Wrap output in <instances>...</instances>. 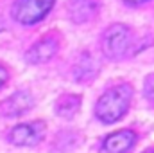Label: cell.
I'll list each match as a JSON object with an SVG mask.
<instances>
[{
	"mask_svg": "<svg viewBox=\"0 0 154 153\" xmlns=\"http://www.w3.org/2000/svg\"><path fill=\"white\" fill-rule=\"evenodd\" d=\"M131 101V86L118 85L115 88L108 90L97 103V117L104 122H115L127 112Z\"/></svg>",
	"mask_w": 154,
	"mask_h": 153,
	"instance_id": "cell-1",
	"label": "cell"
},
{
	"mask_svg": "<svg viewBox=\"0 0 154 153\" xmlns=\"http://www.w3.org/2000/svg\"><path fill=\"white\" fill-rule=\"evenodd\" d=\"M43 132H45V124L41 121L29 122V124H20V126L11 130L9 141L13 144H18V146H32L43 137Z\"/></svg>",
	"mask_w": 154,
	"mask_h": 153,
	"instance_id": "cell-4",
	"label": "cell"
},
{
	"mask_svg": "<svg viewBox=\"0 0 154 153\" xmlns=\"http://www.w3.org/2000/svg\"><path fill=\"white\" fill-rule=\"evenodd\" d=\"M79 103H81V99L77 96H65V97H61L57 101L56 110H57V114L63 115V117H70V115H74L77 112Z\"/></svg>",
	"mask_w": 154,
	"mask_h": 153,
	"instance_id": "cell-10",
	"label": "cell"
},
{
	"mask_svg": "<svg viewBox=\"0 0 154 153\" xmlns=\"http://www.w3.org/2000/svg\"><path fill=\"white\" fill-rule=\"evenodd\" d=\"M149 94L154 97V79H151V81H149Z\"/></svg>",
	"mask_w": 154,
	"mask_h": 153,
	"instance_id": "cell-12",
	"label": "cell"
},
{
	"mask_svg": "<svg viewBox=\"0 0 154 153\" xmlns=\"http://www.w3.org/2000/svg\"><path fill=\"white\" fill-rule=\"evenodd\" d=\"M147 153H154V151H147Z\"/></svg>",
	"mask_w": 154,
	"mask_h": 153,
	"instance_id": "cell-14",
	"label": "cell"
},
{
	"mask_svg": "<svg viewBox=\"0 0 154 153\" xmlns=\"http://www.w3.org/2000/svg\"><path fill=\"white\" fill-rule=\"evenodd\" d=\"M56 50H57L56 36H47L32 45V49L27 52V60L31 63H45L56 54Z\"/></svg>",
	"mask_w": 154,
	"mask_h": 153,
	"instance_id": "cell-6",
	"label": "cell"
},
{
	"mask_svg": "<svg viewBox=\"0 0 154 153\" xmlns=\"http://www.w3.org/2000/svg\"><path fill=\"white\" fill-rule=\"evenodd\" d=\"M32 105H34L32 96L29 92H25V90H20V92L13 94L11 97H7L0 105V114L7 115V117H16V115L25 114Z\"/></svg>",
	"mask_w": 154,
	"mask_h": 153,
	"instance_id": "cell-5",
	"label": "cell"
},
{
	"mask_svg": "<svg viewBox=\"0 0 154 153\" xmlns=\"http://www.w3.org/2000/svg\"><path fill=\"white\" fill-rule=\"evenodd\" d=\"M134 144V133L129 130H120L111 133L104 141V151L106 153H127L129 148Z\"/></svg>",
	"mask_w": 154,
	"mask_h": 153,
	"instance_id": "cell-7",
	"label": "cell"
},
{
	"mask_svg": "<svg viewBox=\"0 0 154 153\" xmlns=\"http://www.w3.org/2000/svg\"><path fill=\"white\" fill-rule=\"evenodd\" d=\"M127 4H142V2H147V0H125Z\"/></svg>",
	"mask_w": 154,
	"mask_h": 153,
	"instance_id": "cell-13",
	"label": "cell"
},
{
	"mask_svg": "<svg viewBox=\"0 0 154 153\" xmlns=\"http://www.w3.org/2000/svg\"><path fill=\"white\" fill-rule=\"evenodd\" d=\"M5 79H7V70H5V69L0 65V86L5 83Z\"/></svg>",
	"mask_w": 154,
	"mask_h": 153,
	"instance_id": "cell-11",
	"label": "cell"
},
{
	"mask_svg": "<svg viewBox=\"0 0 154 153\" xmlns=\"http://www.w3.org/2000/svg\"><path fill=\"white\" fill-rule=\"evenodd\" d=\"M99 11V0H74L70 5V16L72 20L81 24L91 20Z\"/></svg>",
	"mask_w": 154,
	"mask_h": 153,
	"instance_id": "cell-8",
	"label": "cell"
},
{
	"mask_svg": "<svg viewBox=\"0 0 154 153\" xmlns=\"http://www.w3.org/2000/svg\"><path fill=\"white\" fill-rule=\"evenodd\" d=\"M74 74H75V77L79 81H88V79H91L97 74V65H95V61L91 60L90 54L81 56V60L77 61V65H75Z\"/></svg>",
	"mask_w": 154,
	"mask_h": 153,
	"instance_id": "cell-9",
	"label": "cell"
},
{
	"mask_svg": "<svg viewBox=\"0 0 154 153\" xmlns=\"http://www.w3.org/2000/svg\"><path fill=\"white\" fill-rule=\"evenodd\" d=\"M54 0H16L13 16L20 24H36L39 22L52 7Z\"/></svg>",
	"mask_w": 154,
	"mask_h": 153,
	"instance_id": "cell-3",
	"label": "cell"
},
{
	"mask_svg": "<svg viewBox=\"0 0 154 153\" xmlns=\"http://www.w3.org/2000/svg\"><path fill=\"white\" fill-rule=\"evenodd\" d=\"M131 41H133L131 31L122 24H115L104 33L102 49H104L108 58H122V56L127 54V50L131 47Z\"/></svg>",
	"mask_w": 154,
	"mask_h": 153,
	"instance_id": "cell-2",
	"label": "cell"
}]
</instances>
